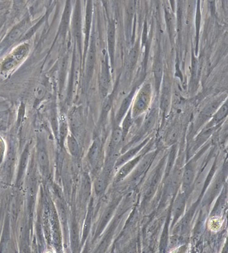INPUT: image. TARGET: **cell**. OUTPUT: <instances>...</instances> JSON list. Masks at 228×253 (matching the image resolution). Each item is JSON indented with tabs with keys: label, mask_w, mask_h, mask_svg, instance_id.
I'll use <instances>...</instances> for the list:
<instances>
[{
	"label": "cell",
	"mask_w": 228,
	"mask_h": 253,
	"mask_svg": "<svg viewBox=\"0 0 228 253\" xmlns=\"http://www.w3.org/2000/svg\"><path fill=\"white\" fill-rule=\"evenodd\" d=\"M149 91L148 87H146L143 91H142L139 97L137 98L136 103V107L139 110H144L147 107V105L149 100Z\"/></svg>",
	"instance_id": "cell-1"
},
{
	"label": "cell",
	"mask_w": 228,
	"mask_h": 253,
	"mask_svg": "<svg viewBox=\"0 0 228 253\" xmlns=\"http://www.w3.org/2000/svg\"><path fill=\"white\" fill-rule=\"evenodd\" d=\"M108 47L109 52L112 59H114V52L115 46V27L113 23L110 24L108 27Z\"/></svg>",
	"instance_id": "cell-2"
},
{
	"label": "cell",
	"mask_w": 228,
	"mask_h": 253,
	"mask_svg": "<svg viewBox=\"0 0 228 253\" xmlns=\"http://www.w3.org/2000/svg\"><path fill=\"white\" fill-rule=\"evenodd\" d=\"M101 86L102 87V92L103 94L105 95L107 93L108 84H109V77L108 73V70L106 66H104L102 69L101 79H100Z\"/></svg>",
	"instance_id": "cell-3"
},
{
	"label": "cell",
	"mask_w": 228,
	"mask_h": 253,
	"mask_svg": "<svg viewBox=\"0 0 228 253\" xmlns=\"http://www.w3.org/2000/svg\"><path fill=\"white\" fill-rule=\"evenodd\" d=\"M95 48L94 46L93 45L91 47V49H90L88 59L87 61V73L89 75H91L93 72L92 70L95 61Z\"/></svg>",
	"instance_id": "cell-4"
},
{
	"label": "cell",
	"mask_w": 228,
	"mask_h": 253,
	"mask_svg": "<svg viewBox=\"0 0 228 253\" xmlns=\"http://www.w3.org/2000/svg\"><path fill=\"white\" fill-rule=\"evenodd\" d=\"M154 76L156 79V86H158L160 85V83L162 77L163 73V65L160 60H157L154 65Z\"/></svg>",
	"instance_id": "cell-5"
},
{
	"label": "cell",
	"mask_w": 228,
	"mask_h": 253,
	"mask_svg": "<svg viewBox=\"0 0 228 253\" xmlns=\"http://www.w3.org/2000/svg\"><path fill=\"white\" fill-rule=\"evenodd\" d=\"M133 96V92L131 93L127 98H126L124 100V101L122 102V105L120 108V110L119 111V114H118V117L121 118V117L123 116V115L124 114V113L126 112L127 109H128L129 105L131 102V100H132V98Z\"/></svg>",
	"instance_id": "cell-6"
},
{
	"label": "cell",
	"mask_w": 228,
	"mask_h": 253,
	"mask_svg": "<svg viewBox=\"0 0 228 253\" xmlns=\"http://www.w3.org/2000/svg\"><path fill=\"white\" fill-rule=\"evenodd\" d=\"M68 144L71 153L73 155H77L79 152V146L76 140L72 136L68 137Z\"/></svg>",
	"instance_id": "cell-7"
},
{
	"label": "cell",
	"mask_w": 228,
	"mask_h": 253,
	"mask_svg": "<svg viewBox=\"0 0 228 253\" xmlns=\"http://www.w3.org/2000/svg\"><path fill=\"white\" fill-rule=\"evenodd\" d=\"M194 177V173L191 169H187L184 174V186H189L192 181Z\"/></svg>",
	"instance_id": "cell-8"
},
{
	"label": "cell",
	"mask_w": 228,
	"mask_h": 253,
	"mask_svg": "<svg viewBox=\"0 0 228 253\" xmlns=\"http://www.w3.org/2000/svg\"><path fill=\"white\" fill-rule=\"evenodd\" d=\"M98 149H99V145L98 144L95 142L93 145H92L91 150L89 151V158L91 160V163L94 161L98 156Z\"/></svg>",
	"instance_id": "cell-9"
},
{
	"label": "cell",
	"mask_w": 228,
	"mask_h": 253,
	"mask_svg": "<svg viewBox=\"0 0 228 253\" xmlns=\"http://www.w3.org/2000/svg\"><path fill=\"white\" fill-rule=\"evenodd\" d=\"M122 131L120 129H116L114 131L112 139V144L113 145L118 144L122 139Z\"/></svg>",
	"instance_id": "cell-10"
},
{
	"label": "cell",
	"mask_w": 228,
	"mask_h": 253,
	"mask_svg": "<svg viewBox=\"0 0 228 253\" xmlns=\"http://www.w3.org/2000/svg\"><path fill=\"white\" fill-rule=\"evenodd\" d=\"M136 163V161H133V162H131L129 163L128 165L124 166L122 169L121 170V172H119V177L120 178H122L124 177L125 175L128 173V172L131 170V168H132L134 166V165Z\"/></svg>",
	"instance_id": "cell-11"
},
{
	"label": "cell",
	"mask_w": 228,
	"mask_h": 253,
	"mask_svg": "<svg viewBox=\"0 0 228 253\" xmlns=\"http://www.w3.org/2000/svg\"><path fill=\"white\" fill-rule=\"evenodd\" d=\"M38 159L41 166H45L48 163V158L47 154L44 151H40L38 153Z\"/></svg>",
	"instance_id": "cell-12"
},
{
	"label": "cell",
	"mask_w": 228,
	"mask_h": 253,
	"mask_svg": "<svg viewBox=\"0 0 228 253\" xmlns=\"http://www.w3.org/2000/svg\"><path fill=\"white\" fill-rule=\"evenodd\" d=\"M103 187V180L101 177L98 178L96 179L95 184H94V187H95V191L96 194H99L101 191Z\"/></svg>",
	"instance_id": "cell-13"
},
{
	"label": "cell",
	"mask_w": 228,
	"mask_h": 253,
	"mask_svg": "<svg viewBox=\"0 0 228 253\" xmlns=\"http://www.w3.org/2000/svg\"><path fill=\"white\" fill-rule=\"evenodd\" d=\"M155 119H156V116H155V113L154 112H153L147 118V120L146 121V128L149 129L150 128H151L153 125L154 124V122H155Z\"/></svg>",
	"instance_id": "cell-14"
},
{
	"label": "cell",
	"mask_w": 228,
	"mask_h": 253,
	"mask_svg": "<svg viewBox=\"0 0 228 253\" xmlns=\"http://www.w3.org/2000/svg\"><path fill=\"white\" fill-rule=\"evenodd\" d=\"M91 6L89 5L88 6V10L87 12V16H86V31H89V28H90V24H91Z\"/></svg>",
	"instance_id": "cell-15"
},
{
	"label": "cell",
	"mask_w": 228,
	"mask_h": 253,
	"mask_svg": "<svg viewBox=\"0 0 228 253\" xmlns=\"http://www.w3.org/2000/svg\"><path fill=\"white\" fill-rule=\"evenodd\" d=\"M131 124V117L129 115L128 116H127L126 117L125 119H124V123H123V132L125 133V134L126 133V132L128 131Z\"/></svg>",
	"instance_id": "cell-16"
},
{
	"label": "cell",
	"mask_w": 228,
	"mask_h": 253,
	"mask_svg": "<svg viewBox=\"0 0 228 253\" xmlns=\"http://www.w3.org/2000/svg\"><path fill=\"white\" fill-rule=\"evenodd\" d=\"M227 104L226 105H224V106L220 109V110L219 111V112L217 113L216 117L217 119V120H220L222 118H223L225 116V114L227 113Z\"/></svg>",
	"instance_id": "cell-17"
},
{
	"label": "cell",
	"mask_w": 228,
	"mask_h": 253,
	"mask_svg": "<svg viewBox=\"0 0 228 253\" xmlns=\"http://www.w3.org/2000/svg\"><path fill=\"white\" fill-rule=\"evenodd\" d=\"M111 105H112L111 99H110V98L108 97L106 98L104 102V103H103V111H104L105 112H108L110 110V108H111Z\"/></svg>",
	"instance_id": "cell-18"
},
{
	"label": "cell",
	"mask_w": 228,
	"mask_h": 253,
	"mask_svg": "<svg viewBox=\"0 0 228 253\" xmlns=\"http://www.w3.org/2000/svg\"><path fill=\"white\" fill-rule=\"evenodd\" d=\"M138 54H139V51L136 47H135L131 53V62L132 63L133 65L137 61L138 58Z\"/></svg>",
	"instance_id": "cell-19"
},
{
	"label": "cell",
	"mask_w": 228,
	"mask_h": 253,
	"mask_svg": "<svg viewBox=\"0 0 228 253\" xmlns=\"http://www.w3.org/2000/svg\"><path fill=\"white\" fill-rule=\"evenodd\" d=\"M44 93H45V87L44 86H40L36 89L35 95L38 98H41L44 96Z\"/></svg>",
	"instance_id": "cell-20"
},
{
	"label": "cell",
	"mask_w": 228,
	"mask_h": 253,
	"mask_svg": "<svg viewBox=\"0 0 228 253\" xmlns=\"http://www.w3.org/2000/svg\"><path fill=\"white\" fill-rule=\"evenodd\" d=\"M184 208V202L183 201H180L178 204L176 206V209H175V211H176V214H180L183 210Z\"/></svg>",
	"instance_id": "cell-21"
},
{
	"label": "cell",
	"mask_w": 228,
	"mask_h": 253,
	"mask_svg": "<svg viewBox=\"0 0 228 253\" xmlns=\"http://www.w3.org/2000/svg\"><path fill=\"white\" fill-rule=\"evenodd\" d=\"M177 131L174 130V131H173V132L171 133V134L170 135V137H169V140H170V141H171V142L174 141L175 138H176V137H177Z\"/></svg>",
	"instance_id": "cell-22"
}]
</instances>
